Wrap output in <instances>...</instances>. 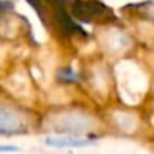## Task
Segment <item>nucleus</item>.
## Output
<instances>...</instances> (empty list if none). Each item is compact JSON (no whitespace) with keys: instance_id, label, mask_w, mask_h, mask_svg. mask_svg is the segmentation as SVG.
<instances>
[{"instance_id":"nucleus-5","label":"nucleus","mask_w":154,"mask_h":154,"mask_svg":"<svg viewBox=\"0 0 154 154\" xmlns=\"http://www.w3.org/2000/svg\"><path fill=\"white\" fill-rule=\"evenodd\" d=\"M20 147L12 146V144H0V152H18Z\"/></svg>"},{"instance_id":"nucleus-2","label":"nucleus","mask_w":154,"mask_h":154,"mask_svg":"<svg viewBox=\"0 0 154 154\" xmlns=\"http://www.w3.org/2000/svg\"><path fill=\"white\" fill-rule=\"evenodd\" d=\"M71 15L78 22L85 23H109L114 22L113 10L108 8L100 0H73L71 2Z\"/></svg>"},{"instance_id":"nucleus-4","label":"nucleus","mask_w":154,"mask_h":154,"mask_svg":"<svg viewBox=\"0 0 154 154\" xmlns=\"http://www.w3.org/2000/svg\"><path fill=\"white\" fill-rule=\"evenodd\" d=\"M58 76H60L61 81H66V83H68V81H71V80H75V75H73V71H71L70 68H65V70H61Z\"/></svg>"},{"instance_id":"nucleus-6","label":"nucleus","mask_w":154,"mask_h":154,"mask_svg":"<svg viewBox=\"0 0 154 154\" xmlns=\"http://www.w3.org/2000/svg\"><path fill=\"white\" fill-rule=\"evenodd\" d=\"M5 8V5H4V2H0V10H4Z\"/></svg>"},{"instance_id":"nucleus-1","label":"nucleus","mask_w":154,"mask_h":154,"mask_svg":"<svg viewBox=\"0 0 154 154\" xmlns=\"http://www.w3.org/2000/svg\"><path fill=\"white\" fill-rule=\"evenodd\" d=\"M42 23L51 27L55 25L57 32L63 37H83L86 38L88 33L83 30L80 23H76V18L66 10L65 0H42Z\"/></svg>"},{"instance_id":"nucleus-3","label":"nucleus","mask_w":154,"mask_h":154,"mask_svg":"<svg viewBox=\"0 0 154 154\" xmlns=\"http://www.w3.org/2000/svg\"><path fill=\"white\" fill-rule=\"evenodd\" d=\"M45 143L48 146H55V147H80L91 144L93 139H78L76 136H68V137H47Z\"/></svg>"}]
</instances>
